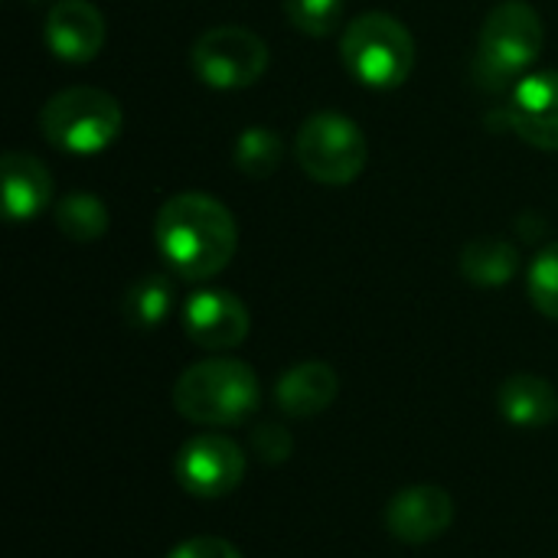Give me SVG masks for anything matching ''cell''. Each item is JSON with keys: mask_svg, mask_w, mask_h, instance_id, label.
Returning a JSON list of instances; mask_svg holds the SVG:
<instances>
[{"mask_svg": "<svg viewBox=\"0 0 558 558\" xmlns=\"http://www.w3.org/2000/svg\"><path fill=\"white\" fill-rule=\"evenodd\" d=\"M543 46H546L543 16L526 0L497 3L481 29L474 72L487 88H504L539 59Z\"/></svg>", "mask_w": 558, "mask_h": 558, "instance_id": "obj_4", "label": "cell"}, {"mask_svg": "<svg viewBox=\"0 0 558 558\" xmlns=\"http://www.w3.org/2000/svg\"><path fill=\"white\" fill-rule=\"evenodd\" d=\"M526 291H530L533 307L543 317L558 320V242H549L533 258L530 275H526Z\"/></svg>", "mask_w": 558, "mask_h": 558, "instance_id": "obj_20", "label": "cell"}, {"mask_svg": "<svg viewBox=\"0 0 558 558\" xmlns=\"http://www.w3.org/2000/svg\"><path fill=\"white\" fill-rule=\"evenodd\" d=\"M517 271H520V248L507 239L481 235L468 242L461 252V275L484 291L510 284Z\"/></svg>", "mask_w": 558, "mask_h": 558, "instance_id": "obj_16", "label": "cell"}, {"mask_svg": "<svg viewBox=\"0 0 558 558\" xmlns=\"http://www.w3.org/2000/svg\"><path fill=\"white\" fill-rule=\"evenodd\" d=\"M124 124V111L114 95L92 88V85H75L59 95H52L43 105L39 128L43 137L72 157H92L108 150Z\"/></svg>", "mask_w": 558, "mask_h": 558, "instance_id": "obj_3", "label": "cell"}, {"mask_svg": "<svg viewBox=\"0 0 558 558\" xmlns=\"http://www.w3.org/2000/svg\"><path fill=\"white\" fill-rule=\"evenodd\" d=\"M177 481L190 497L199 500H219L239 490L245 477V451L216 432L193 435L177 451Z\"/></svg>", "mask_w": 558, "mask_h": 558, "instance_id": "obj_8", "label": "cell"}, {"mask_svg": "<svg viewBox=\"0 0 558 558\" xmlns=\"http://www.w3.org/2000/svg\"><path fill=\"white\" fill-rule=\"evenodd\" d=\"M294 154L304 173L324 186H350L369 160L360 124L337 111L311 114L298 131Z\"/></svg>", "mask_w": 558, "mask_h": 558, "instance_id": "obj_6", "label": "cell"}, {"mask_svg": "<svg viewBox=\"0 0 558 558\" xmlns=\"http://www.w3.org/2000/svg\"><path fill=\"white\" fill-rule=\"evenodd\" d=\"M167 558H242V553L219 536H193L186 543H180Z\"/></svg>", "mask_w": 558, "mask_h": 558, "instance_id": "obj_23", "label": "cell"}, {"mask_svg": "<svg viewBox=\"0 0 558 558\" xmlns=\"http://www.w3.org/2000/svg\"><path fill=\"white\" fill-rule=\"evenodd\" d=\"M281 157H284V141L275 128H262V124H252L245 128L239 137H235V147H232V160L235 167L252 177V180H265L271 177L278 167H281Z\"/></svg>", "mask_w": 558, "mask_h": 558, "instance_id": "obj_18", "label": "cell"}, {"mask_svg": "<svg viewBox=\"0 0 558 558\" xmlns=\"http://www.w3.org/2000/svg\"><path fill=\"white\" fill-rule=\"evenodd\" d=\"M340 392V376L333 373V366L311 360V363H298L291 366L278 386H275V402L284 415L291 418H314L320 412H327L333 405Z\"/></svg>", "mask_w": 558, "mask_h": 558, "instance_id": "obj_14", "label": "cell"}, {"mask_svg": "<svg viewBox=\"0 0 558 558\" xmlns=\"http://www.w3.org/2000/svg\"><path fill=\"white\" fill-rule=\"evenodd\" d=\"M173 301H177V291L167 275H144L124 294V317L137 330H154L170 317Z\"/></svg>", "mask_w": 558, "mask_h": 558, "instance_id": "obj_17", "label": "cell"}, {"mask_svg": "<svg viewBox=\"0 0 558 558\" xmlns=\"http://www.w3.org/2000/svg\"><path fill=\"white\" fill-rule=\"evenodd\" d=\"M190 62L209 88H248L268 69V46L245 26H213L193 43Z\"/></svg>", "mask_w": 558, "mask_h": 558, "instance_id": "obj_7", "label": "cell"}, {"mask_svg": "<svg viewBox=\"0 0 558 558\" xmlns=\"http://www.w3.org/2000/svg\"><path fill=\"white\" fill-rule=\"evenodd\" d=\"M262 399L258 376L248 363L232 356H209L180 373L173 386V409L206 428H232L255 415Z\"/></svg>", "mask_w": 558, "mask_h": 558, "instance_id": "obj_2", "label": "cell"}, {"mask_svg": "<svg viewBox=\"0 0 558 558\" xmlns=\"http://www.w3.org/2000/svg\"><path fill=\"white\" fill-rule=\"evenodd\" d=\"M454 523V500L435 484H412L399 490L386 507V530L405 546H425L441 539Z\"/></svg>", "mask_w": 558, "mask_h": 558, "instance_id": "obj_10", "label": "cell"}, {"mask_svg": "<svg viewBox=\"0 0 558 558\" xmlns=\"http://www.w3.org/2000/svg\"><path fill=\"white\" fill-rule=\"evenodd\" d=\"M497 409L517 428H543L558 418V392L556 386L543 376L517 373L500 383Z\"/></svg>", "mask_w": 558, "mask_h": 558, "instance_id": "obj_15", "label": "cell"}, {"mask_svg": "<svg viewBox=\"0 0 558 558\" xmlns=\"http://www.w3.org/2000/svg\"><path fill=\"white\" fill-rule=\"evenodd\" d=\"M347 72L366 88H399L415 69V39L389 13L356 16L340 36Z\"/></svg>", "mask_w": 558, "mask_h": 558, "instance_id": "obj_5", "label": "cell"}, {"mask_svg": "<svg viewBox=\"0 0 558 558\" xmlns=\"http://www.w3.org/2000/svg\"><path fill=\"white\" fill-rule=\"evenodd\" d=\"M284 16L304 36H330L343 20V0H284Z\"/></svg>", "mask_w": 558, "mask_h": 558, "instance_id": "obj_21", "label": "cell"}, {"mask_svg": "<svg viewBox=\"0 0 558 558\" xmlns=\"http://www.w3.org/2000/svg\"><path fill=\"white\" fill-rule=\"evenodd\" d=\"M56 226L72 242H95L108 232V206L92 193H69L56 203Z\"/></svg>", "mask_w": 558, "mask_h": 558, "instance_id": "obj_19", "label": "cell"}, {"mask_svg": "<svg viewBox=\"0 0 558 558\" xmlns=\"http://www.w3.org/2000/svg\"><path fill=\"white\" fill-rule=\"evenodd\" d=\"M154 245L183 281H206L229 268L239 248L235 216L206 193L167 199L154 219Z\"/></svg>", "mask_w": 558, "mask_h": 558, "instance_id": "obj_1", "label": "cell"}, {"mask_svg": "<svg viewBox=\"0 0 558 558\" xmlns=\"http://www.w3.org/2000/svg\"><path fill=\"white\" fill-rule=\"evenodd\" d=\"M507 124L526 144L558 150V72H536L513 85Z\"/></svg>", "mask_w": 558, "mask_h": 558, "instance_id": "obj_11", "label": "cell"}, {"mask_svg": "<svg viewBox=\"0 0 558 558\" xmlns=\"http://www.w3.org/2000/svg\"><path fill=\"white\" fill-rule=\"evenodd\" d=\"M43 39L62 62H92L108 39L105 16L92 0H59L46 16Z\"/></svg>", "mask_w": 558, "mask_h": 558, "instance_id": "obj_12", "label": "cell"}, {"mask_svg": "<svg viewBox=\"0 0 558 558\" xmlns=\"http://www.w3.org/2000/svg\"><path fill=\"white\" fill-rule=\"evenodd\" d=\"M248 327V307L222 288H206L183 301V333L209 353L242 347Z\"/></svg>", "mask_w": 558, "mask_h": 558, "instance_id": "obj_9", "label": "cell"}, {"mask_svg": "<svg viewBox=\"0 0 558 558\" xmlns=\"http://www.w3.org/2000/svg\"><path fill=\"white\" fill-rule=\"evenodd\" d=\"M52 203V173L36 154H3V213L13 222L36 219Z\"/></svg>", "mask_w": 558, "mask_h": 558, "instance_id": "obj_13", "label": "cell"}, {"mask_svg": "<svg viewBox=\"0 0 558 558\" xmlns=\"http://www.w3.org/2000/svg\"><path fill=\"white\" fill-rule=\"evenodd\" d=\"M252 451H255L265 464H281V461L291 458L294 441H291L288 428H281L278 422H262V425L252 432Z\"/></svg>", "mask_w": 558, "mask_h": 558, "instance_id": "obj_22", "label": "cell"}]
</instances>
